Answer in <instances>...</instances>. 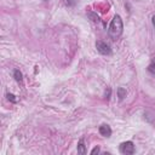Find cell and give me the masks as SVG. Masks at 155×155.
I'll list each match as a JSON object with an SVG mask.
<instances>
[{
	"instance_id": "5b68a950",
	"label": "cell",
	"mask_w": 155,
	"mask_h": 155,
	"mask_svg": "<svg viewBox=\"0 0 155 155\" xmlns=\"http://www.w3.org/2000/svg\"><path fill=\"white\" fill-rule=\"evenodd\" d=\"M78 153H79L80 155H85L86 154V147L84 144V139L83 138L79 141V143H78Z\"/></svg>"
},
{
	"instance_id": "9c48e42d",
	"label": "cell",
	"mask_w": 155,
	"mask_h": 155,
	"mask_svg": "<svg viewBox=\"0 0 155 155\" xmlns=\"http://www.w3.org/2000/svg\"><path fill=\"white\" fill-rule=\"evenodd\" d=\"M14 78L17 81H22V78H23V75H22V73L19 72V69H16L14 72Z\"/></svg>"
},
{
	"instance_id": "8992f818",
	"label": "cell",
	"mask_w": 155,
	"mask_h": 155,
	"mask_svg": "<svg viewBox=\"0 0 155 155\" xmlns=\"http://www.w3.org/2000/svg\"><path fill=\"white\" fill-rule=\"evenodd\" d=\"M126 95H127L126 88H124V87H119L118 88V97H119L120 101H123V99L126 97Z\"/></svg>"
},
{
	"instance_id": "ba28073f",
	"label": "cell",
	"mask_w": 155,
	"mask_h": 155,
	"mask_svg": "<svg viewBox=\"0 0 155 155\" xmlns=\"http://www.w3.org/2000/svg\"><path fill=\"white\" fill-rule=\"evenodd\" d=\"M87 16L91 18V21H92V22H99V17H98L96 14L91 12V11H87Z\"/></svg>"
},
{
	"instance_id": "52a82bcc",
	"label": "cell",
	"mask_w": 155,
	"mask_h": 155,
	"mask_svg": "<svg viewBox=\"0 0 155 155\" xmlns=\"http://www.w3.org/2000/svg\"><path fill=\"white\" fill-rule=\"evenodd\" d=\"M148 72L150 73V74H153V75H155V60H153L151 62H150V64L148 65Z\"/></svg>"
},
{
	"instance_id": "8fae6325",
	"label": "cell",
	"mask_w": 155,
	"mask_h": 155,
	"mask_svg": "<svg viewBox=\"0 0 155 155\" xmlns=\"http://www.w3.org/2000/svg\"><path fill=\"white\" fill-rule=\"evenodd\" d=\"M6 97H7L9 101H11L12 103H16V101H17L16 97H15V95H12V93H7V95H6Z\"/></svg>"
},
{
	"instance_id": "5bb4252c",
	"label": "cell",
	"mask_w": 155,
	"mask_h": 155,
	"mask_svg": "<svg viewBox=\"0 0 155 155\" xmlns=\"http://www.w3.org/2000/svg\"><path fill=\"white\" fill-rule=\"evenodd\" d=\"M151 22H153V26H154V28H155V15L151 17Z\"/></svg>"
},
{
	"instance_id": "4fadbf2b",
	"label": "cell",
	"mask_w": 155,
	"mask_h": 155,
	"mask_svg": "<svg viewBox=\"0 0 155 155\" xmlns=\"http://www.w3.org/2000/svg\"><path fill=\"white\" fill-rule=\"evenodd\" d=\"M110 93H112V90H110V88L108 87V88H107V91H105V98H107V99L110 98Z\"/></svg>"
},
{
	"instance_id": "7c38bea8",
	"label": "cell",
	"mask_w": 155,
	"mask_h": 155,
	"mask_svg": "<svg viewBox=\"0 0 155 155\" xmlns=\"http://www.w3.org/2000/svg\"><path fill=\"white\" fill-rule=\"evenodd\" d=\"M99 151H101V150H99V147H95V148L91 150V154H92V155H95V154H98Z\"/></svg>"
},
{
	"instance_id": "7a4b0ae2",
	"label": "cell",
	"mask_w": 155,
	"mask_h": 155,
	"mask_svg": "<svg viewBox=\"0 0 155 155\" xmlns=\"http://www.w3.org/2000/svg\"><path fill=\"white\" fill-rule=\"evenodd\" d=\"M96 49H97V51L101 55H107V56L112 55V49H110V45H109V44H107L105 41L98 40L96 42Z\"/></svg>"
},
{
	"instance_id": "6da1fadb",
	"label": "cell",
	"mask_w": 155,
	"mask_h": 155,
	"mask_svg": "<svg viewBox=\"0 0 155 155\" xmlns=\"http://www.w3.org/2000/svg\"><path fill=\"white\" fill-rule=\"evenodd\" d=\"M123 30H124V23H123V19L119 15H115L114 18L112 19L108 28V34L112 40H116L121 37L123 34Z\"/></svg>"
},
{
	"instance_id": "277c9868",
	"label": "cell",
	"mask_w": 155,
	"mask_h": 155,
	"mask_svg": "<svg viewBox=\"0 0 155 155\" xmlns=\"http://www.w3.org/2000/svg\"><path fill=\"white\" fill-rule=\"evenodd\" d=\"M99 133H101L103 137H110L112 136V128H110L109 125L103 124L102 126H99Z\"/></svg>"
},
{
	"instance_id": "3957f363",
	"label": "cell",
	"mask_w": 155,
	"mask_h": 155,
	"mask_svg": "<svg viewBox=\"0 0 155 155\" xmlns=\"http://www.w3.org/2000/svg\"><path fill=\"white\" fill-rule=\"evenodd\" d=\"M135 151H136V149H135L133 142L127 141V142H124V143H121V144H120V153L126 154V155H131V154H133Z\"/></svg>"
},
{
	"instance_id": "9a60e30c",
	"label": "cell",
	"mask_w": 155,
	"mask_h": 155,
	"mask_svg": "<svg viewBox=\"0 0 155 155\" xmlns=\"http://www.w3.org/2000/svg\"><path fill=\"white\" fill-rule=\"evenodd\" d=\"M44 1H49V0H44Z\"/></svg>"
},
{
	"instance_id": "30bf717a",
	"label": "cell",
	"mask_w": 155,
	"mask_h": 155,
	"mask_svg": "<svg viewBox=\"0 0 155 155\" xmlns=\"http://www.w3.org/2000/svg\"><path fill=\"white\" fill-rule=\"evenodd\" d=\"M63 3L67 6H74L78 3V0H63Z\"/></svg>"
}]
</instances>
